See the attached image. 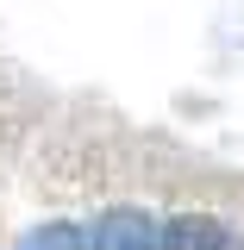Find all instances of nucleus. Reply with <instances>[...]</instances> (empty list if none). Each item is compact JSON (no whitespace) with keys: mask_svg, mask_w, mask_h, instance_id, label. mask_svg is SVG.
Instances as JSON below:
<instances>
[{"mask_svg":"<svg viewBox=\"0 0 244 250\" xmlns=\"http://www.w3.org/2000/svg\"><path fill=\"white\" fill-rule=\"evenodd\" d=\"M156 225L163 219L144 213V207H113L88 231V250H156Z\"/></svg>","mask_w":244,"mask_h":250,"instance_id":"obj_1","label":"nucleus"},{"mask_svg":"<svg viewBox=\"0 0 244 250\" xmlns=\"http://www.w3.org/2000/svg\"><path fill=\"white\" fill-rule=\"evenodd\" d=\"M156 250H232V225L213 213H176L156 225Z\"/></svg>","mask_w":244,"mask_h":250,"instance_id":"obj_2","label":"nucleus"},{"mask_svg":"<svg viewBox=\"0 0 244 250\" xmlns=\"http://www.w3.org/2000/svg\"><path fill=\"white\" fill-rule=\"evenodd\" d=\"M25 250H88V231L82 225H38Z\"/></svg>","mask_w":244,"mask_h":250,"instance_id":"obj_3","label":"nucleus"}]
</instances>
